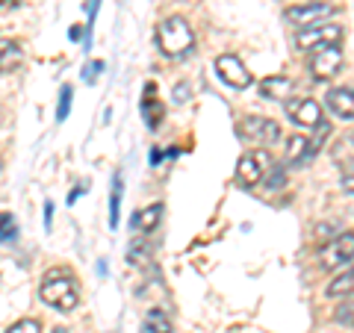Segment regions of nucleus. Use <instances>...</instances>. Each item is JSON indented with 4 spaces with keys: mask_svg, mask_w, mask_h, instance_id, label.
I'll return each instance as SVG.
<instances>
[{
    "mask_svg": "<svg viewBox=\"0 0 354 333\" xmlns=\"http://www.w3.org/2000/svg\"><path fill=\"white\" fill-rule=\"evenodd\" d=\"M39 298H41L44 304L62 310V313H71V310H77V304H80L77 283H74V277L65 272V269L62 272L53 269L48 277H44V283L39 286Z\"/></svg>",
    "mask_w": 354,
    "mask_h": 333,
    "instance_id": "obj_1",
    "label": "nucleus"
},
{
    "mask_svg": "<svg viewBox=\"0 0 354 333\" xmlns=\"http://www.w3.org/2000/svg\"><path fill=\"white\" fill-rule=\"evenodd\" d=\"M157 44L165 57H186L195 48V32L180 15H171L157 27Z\"/></svg>",
    "mask_w": 354,
    "mask_h": 333,
    "instance_id": "obj_2",
    "label": "nucleus"
},
{
    "mask_svg": "<svg viewBox=\"0 0 354 333\" xmlns=\"http://www.w3.org/2000/svg\"><path fill=\"white\" fill-rule=\"evenodd\" d=\"M354 260V233H337V236L325 239V245L319 248V269L322 272H334L342 263Z\"/></svg>",
    "mask_w": 354,
    "mask_h": 333,
    "instance_id": "obj_3",
    "label": "nucleus"
},
{
    "mask_svg": "<svg viewBox=\"0 0 354 333\" xmlns=\"http://www.w3.org/2000/svg\"><path fill=\"white\" fill-rule=\"evenodd\" d=\"M269 169H272V157H269V153H266L263 148H260V151L242 153L239 162H236V183H239L242 189L257 186Z\"/></svg>",
    "mask_w": 354,
    "mask_h": 333,
    "instance_id": "obj_4",
    "label": "nucleus"
},
{
    "mask_svg": "<svg viewBox=\"0 0 354 333\" xmlns=\"http://www.w3.org/2000/svg\"><path fill=\"white\" fill-rule=\"evenodd\" d=\"M342 39V27L339 24H316V27H307V30H298L295 44L307 53H313L319 48H328V44H337Z\"/></svg>",
    "mask_w": 354,
    "mask_h": 333,
    "instance_id": "obj_5",
    "label": "nucleus"
},
{
    "mask_svg": "<svg viewBox=\"0 0 354 333\" xmlns=\"http://www.w3.org/2000/svg\"><path fill=\"white\" fill-rule=\"evenodd\" d=\"M236 133L242 139L254 142V145H272L274 139L281 136V127L274 124L272 118H260V115H251V118H242Z\"/></svg>",
    "mask_w": 354,
    "mask_h": 333,
    "instance_id": "obj_6",
    "label": "nucleus"
},
{
    "mask_svg": "<svg viewBox=\"0 0 354 333\" xmlns=\"http://www.w3.org/2000/svg\"><path fill=\"white\" fill-rule=\"evenodd\" d=\"M339 68H342V50L337 44L319 48L310 57V74H313V80H330V77L339 74Z\"/></svg>",
    "mask_w": 354,
    "mask_h": 333,
    "instance_id": "obj_7",
    "label": "nucleus"
},
{
    "mask_svg": "<svg viewBox=\"0 0 354 333\" xmlns=\"http://www.w3.org/2000/svg\"><path fill=\"white\" fill-rule=\"evenodd\" d=\"M337 9L330 6V3H304V6H292V9H286V21L290 24H295L298 30H307V27H316V24H322L325 18H330Z\"/></svg>",
    "mask_w": 354,
    "mask_h": 333,
    "instance_id": "obj_8",
    "label": "nucleus"
},
{
    "mask_svg": "<svg viewBox=\"0 0 354 333\" xmlns=\"http://www.w3.org/2000/svg\"><path fill=\"white\" fill-rule=\"evenodd\" d=\"M286 115H290V121H292V124H298V127H319V124H325L322 106H319L313 97H292V101H286Z\"/></svg>",
    "mask_w": 354,
    "mask_h": 333,
    "instance_id": "obj_9",
    "label": "nucleus"
},
{
    "mask_svg": "<svg viewBox=\"0 0 354 333\" xmlns=\"http://www.w3.org/2000/svg\"><path fill=\"white\" fill-rule=\"evenodd\" d=\"M216 71L221 77V83L234 86V88H248L251 86V71L242 65L239 57H234V53H221V57L216 59Z\"/></svg>",
    "mask_w": 354,
    "mask_h": 333,
    "instance_id": "obj_10",
    "label": "nucleus"
},
{
    "mask_svg": "<svg viewBox=\"0 0 354 333\" xmlns=\"http://www.w3.org/2000/svg\"><path fill=\"white\" fill-rule=\"evenodd\" d=\"M292 88H295V83L290 77L272 74L260 83V97H266V101H286V97H292Z\"/></svg>",
    "mask_w": 354,
    "mask_h": 333,
    "instance_id": "obj_11",
    "label": "nucleus"
},
{
    "mask_svg": "<svg viewBox=\"0 0 354 333\" xmlns=\"http://www.w3.org/2000/svg\"><path fill=\"white\" fill-rule=\"evenodd\" d=\"M325 104H328V109L334 115L354 118V88H342V86L330 88V92L325 95Z\"/></svg>",
    "mask_w": 354,
    "mask_h": 333,
    "instance_id": "obj_12",
    "label": "nucleus"
},
{
    "mask_svg": "<svg viewBox=\"0 0 354 333\" xmlns=\"http://www.w3.org/2000/svg\"><path fill=\"white\" fill-rule=\"evenodd\" d=\"M142 115H145L148 127L157 130L162 118V106L157 104V83H145V95H142Z\"/></svg>",
    "mask_w": 354,
    "mask_h": 333,
    "instance_id": "obj_13",
    "label": "nucleus"
},
{
    "mask_svg": "<svg viewBox=\"0 0 354 333\" xmlns=\"http://www.w3.org/2000/svg\"><path fill=\"white\" fill-rule=\"evenodd\" d=\"M313 142H310L307 136H292L290 142H286V165H301L307 162L310 157H313Z\"/></svg>",
    "mask_w": 354,
    "mask_h": 333,
    "instance_id": "obj_14",
    "label": "nucleus"
},
{
    "mask_svg": "<svg viewBox=\"0 0 354 333\" xmlns=\"http://www.w3.org/2000/svg\"><path fill=\"white\" fill-rule=\"evenodd\" d=\"M121 195H124V177H121V171H115L113 174V192H109V227H118Z\"/></svg>",
    "mask_w": 354,
    "mask_h": 333,
    "instance_id": "obj_15",
    "label": "nucleus"
},
{
    "mask_svg": "<svg viewBox=\"0 0 354 333\" xmlns=\"http://www.w3.org/2000/svg\"><path fill=\"white\" fill-rule=\"evenodd\" d=\"M21 59H24V53L15 41H0V74H9L12 68H18Z\"/></svg>",
    "mask_w": 354,
    "mask_h": 333,
    "instance_id": "obj_16",
    "label": "nucleus"
},
{
    "mask_svg": "<svg viewBox=\"0 0 354 333\" xmlns=\"http://www.w3.org/2000/svg\"><path fill=\"white\" fill-rule=\"evenodd\" d=\"M160 216H162V204H153V207H145L142 213L133 218V227H136L139 233H151L153 227L160 225Z\"/></svg>",
    "mask_w": 354,
    "mask_h": 333,
    "instance_id": "obj_17",
    "label": "nucleus"
},
{
    "mask_svg": "<svg viewBox=\"0 0 354 333\" xmlns=\"http://www.w3.org/2000/svg\"><path fill=\"white\" fill-rule=\"evenodd\" d=\"M351 292H354V269L342 272V274L334 277V280H330V286H328V295H330V298H348Z\"/></svg>",
    "mask_w": 354,
    "mask_h": 333,
    "instance_id": "obj_18",
    "label": "nucleus"
},
{
    "mask_svg": "<svg viewBox=\"0 0 354 333\" xmlns=\"http://www.w3.org/2000/svg\"><path fill=\"white\" fill-rule=\"evenodd\" d=\"M151 333H174V325L171 318L162 313V310H151L148 313V325H145Z\"/></svg>",
    "mask_w": 354,
    "mask_h": 333,
    "instance_id": "obj_19",
    "label": "nucleus"
},
{
    "mask_svg": "<svg viewBox=\"0 0 354 333\" xmlns=\"http://www.w3.org/2000/svg\"><path fill=\"white\" fill-rule=\"evenodd\" d=\"M334 321L342 327H354V298H346V301L334 310Z\"/></svg>",
    "mask_w": 354,
    "mask_h": 333,
    "instance_id": "obj_20",
    "label": "nucleus"
},
{
    "mask_svg": "<svg viewBox=\"0 0 354 333\" xmlns=\"http://www.w3.org/2000/svg\"><path fill=\"white\" fill-rule=\"evenodd\" d=\"M18 236V225L9 213H0V242H12Z\"/></svg>",
    "mask_w": 354,
    "mask_h": 333,
    "instance_id": "obj_21",
    "label": "nucleus"
},
{
    "mask_svg": "<svg viewBox=\"0 0 354 333\" xmlns=\"http://www.w3.org/2000/svg\"><path fill=\"white\" fill-rule=\"evenodd\" d=\"M71 97H74L71 86H62V92H59V106H57V121L68 118V113H71Z\"/></svg>",
    "mask_w": 354,
    "mask_h": 333,
    "instance_id": "obj_22",
    "label": "nucleus"
},
{
    "mask_svg": "<svg viewBox=\"0 0 354 333\" xmlns=\"http://www.w3.org/2000/svg\"><path fill=\"white\" fill-rule=\"evenodd\" d=\"M6 333H41V325L36 318H21L12 327H6Z\"/></svg>",
    "mask_w": 354,
    "mask_h": 333,
    "instance_id": "obj_23",
    "label": "nucleus"
},
{
    "mask_svg": "<svg viewBox=\"0 0 354 333\" xmlns=\"http://www.w3.org/2000/svg\"><path fill=\"white\" fill-rule=\"evenodd\" d=\"M101 71H104V62H101V59L88 62L86 68H83V80H86V83H95V80H97V74H101Z\"/></svg>",
    "mask_w": 354,
    "mask_h": 333,
    "instance_id": "obj_24",
    "label": "nucleus"
},
{
    "mask_svg": "<svg viewBox=\"0 0 354 333\" xmlns=\"http://www.w3.org/2000/svg\"><path fill=\"white\" fill-rule=\"evenodd\" d=\"M342 189L354 195V162L346 165V174H342Z\"/></svg>",
    "mask_w": 354,
    "mask_h": 333,
    "instance_id": "obj_25",
    "label": "nucleus"
},
{
    "mask_svg": "<svg viewBox=\"0 0 354 333\" xmlns=\"http://www.w3.org/2000/svg\"><path fill=\"white\" fill-rule=\"evenodd\" d=\"M21 6V0H0V15H6V12H12V9Z\"/></svg>",
    "mask_w": 354,
    "mask_h": 333,
    "instance_id": "obj_26",
    "label": "nucleus"
},
{
    "mask_svg": "<svg viewBox=\"0 0 354 333\" xmlns=\"http://www.w3.org/2000/svg\"><path fill=\"white\" fill-rule=\"evenodd\" d=\"M50 225H53V204L48 201V204H44V227L50 230Z\"/></svg>",
    "mask_w": 354,
    "mask_h": 333,
    "instance_id": "obj_27",
    "label": "nucleus"
},
{
    "mask_svg": "<svg viewBox=\"0 0 354 333\" xmlns=\"http://www.w3.org/2000/svg\"><path fill=\"white\" fill-rule=\"evenodd\" d=\"M97 6H101V0H92V3H88V27H92V21L97 15Z\"/></svg>",
    "mask_w": 354,
    "mask_h": 333,
    "instance_id": "obj_28",
    "label": "nucleus"
},
{
    "mask_svg": "<svg viewBox=\"0 0 354 333\" xmlns=\"http://www.w3.org/2000/svg\"><path fill=\"white\" fill-rule=\"evenodd\" d=\"M186 95H189L186 86H174V101H186Z\"/></svg>",
    "mask_w": 354,
    "mask_h": 333,
    "instance_id": "obj_29",
    "label": "nucleus"
},
{
    "mask_svg": "<svg viewBox=\"0 0 354 333\" xmlns=\"http://www.w3.org/2000/svg\"><path fill=\"white\" fill-rule=\"evenodd\" d=\"M80 192H86V183H83V186H77V189H74V192L68 195V204H74V201H77V198H80Z\"/></svg>",
    "mask_w": 354,
    "mask_h": 333,
    "instance_id": "obj_30",
    "label": "nucleus"
},
{
    "mask_svg": "<svg viewBox=\"0 0 354 333\" xmlns=\"http://www.w3.org/2000/svg\"><path fill=\"white\" fill-rule=\"evenodd\" d=\"M148 160H151V165H157V162H160V160H162V153H160V151H157V148H153V151H151V153H148Z\"/></svg>",
    "mask_w": 354,
    "mask_h": 333,
    "instance_id": "obj_31",
    "label": "nucleus"
},
{
    "mask_svg": "<svg viewBox=\"0 0 354 333\" xmlns=\"http://www.w3.org/2000/svg\"><path fill=\"white\" fill-rule=\"evenodd\" d=\"M68 36L77 41V39H80V24H77V27H71V32H68Z\"/></svg>",
    "mask_w": 354,
    "mask_h": 333,
    "instance_id": "obj_32",
    "label": "nucleus"
},
{
    "mask_svg": "<svg viewBox=\"0 0 354 333\" xmlns=\"http://www.w3.org/2000/svg\"><path fill=\"white\" fill-rule=\"evenodd\" d=\"M50 333H68V330H65V327H57V330H50Z\"/></svg>",
    "mask_w": 354,
    "mask_h": 333,
    "instance_id": "obj_33",
    "label": "nucleus"
}]
</instances>
